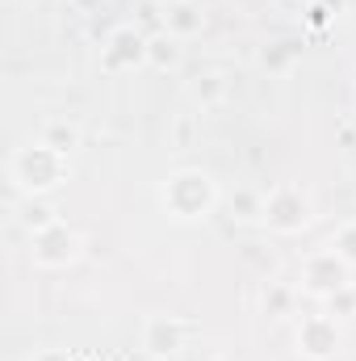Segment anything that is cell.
Wrapping results in <instances>:
<instances>
[{
	"label": "cell",
	"instance_id": "obj_2",
	"mask_svg": "<svg viewBox=\"0 0 356 361\" xmlns=\"http://www.w3.org/2000/svg\"><path fill=\"white\" fill-rule=\"evenodd\" d=\"M160 202H164V210L177 223H197V219H205L218 206V185L201 169H180V173H172V177L164 180Z\"/></svg>",
	"mask_w": 356,
	"mask_h": 361
},
{
	"label": "cell",
	"instance_id": "obj_8",
	"mask_svg": "<svg viewBox=\"0 0 356 361\" xmlns=\"http://www.w3.org/2000/svg\"><path fill=\"white\" fill-rule=\"evenodd\" d=\"M184 341V324L177 315H147L143 319V349L151 357H172Z\"/></svg>",
	"mask_w": 356,
	"mask_h": 361
},
{
	"label": "cell",
	"instance_id": "obj_3",
	"mask_svg": "<svg viewBox=\"0 0 356 361\" xmlns=\"http://www.w3.org/2000/svg\"><path fill=\"white\" fill-rule=\"evenodd\" d=\"M272 235H298L310 223V193L298 180H281L265 193V214H260Z\"/></svg>",
	"mask_w": 356,
	"mask_h": 361
},
{
	"label": "cell",
	"instance_id": "obj_7",
	"mask_svg": "<svg viewBox=\"0 0 356 361\" xmlns=\"http://www.w3.org/2000/svg\"><path fill=\"white\" fill-rule=\"evenodd\" d=\"M139 63H147V38L134 25H117L101 47V72H134Z\"/></svg>",
	"mask_w": 356,
	"mask_h": 361
},
{
	"label": "cell",
	"instance_id": "obj_19",
	"mask_svg": "<svg viewBox=\"0 0 356 361\" xmlns=\"http://www.w3.org/2000/svg\"><path fill=\"white\" fill-rule=\"evenodd\" d=\"M205 361H235L231 353H214V357H205Z\"/></svg>",
	"mask_w": 356,
	"mask_h": 361
},
{
	"label": "cell",
	"instance_id": "obj_17",
	"mask_svg": "<svg viewBox=\"0 0 356 361\" xmlns=\"http://www.w3.org/2000/svg\"><path fill=\"white\" fill-rule=\"evenodd\" d=\"M260 63H265L268 72H285V68L293 63V47H289V42H268V51L260 55Z\"/></svg>",
	"mask_w": 356,
	"mask_h": 361
},
{
	"label": "cell",
	"instance_id": "obj_5",
	"mask_svg": "<svg viewBox=\"0 0 356 361\" xmlns=\"http://www.w3.org/2000/svg\"><path fill=\"white\" fill-rule=\"evenodd\" d=\"M80 252H84V235L76 227H68L63 219L30 235V257L38 269H68L80 261Z\"/></svg>",
	"mask_w": 356,
	"mask_h": 361
},
{
	"label": "cell",
	"instance_id": "obj_10",
	"mask_svg": "<svg viewBox=\"0 0 356 361\" xmlns=\"http://www.w3.org/2000/svg\"><path fill=\"white\" fill-rule=\"evenodd\" d=\"M189 101L193 105H201V109H218L222 101H227V76H218V72H201V76H193L189 80Z\"/></svg>",
	"mask_w": 356,
	"mask_h": 361
},
{
	"label": "cell",
	"instance_id": "obj_1",
	"mask_svg": "<svg viewBox=\"0 0 356 361\" xmlns=\"http://www.w3.org/2000/svg\"><path fill=\"white\" fill-rule=\"evenodd\" d=\"M68 177H72L68 156L55 152V147H46L42 139L17 147L13 160H8V180H13L25 197H42V193H51V189H59Z\"/></svg>",
	"mask_w": 356,
	"mask_h": 361
},
{
	"label": "cell",
	"instance_id": "obj_13",
	"mask_svg": "<svg viewBox=\"0 0 356 361\" xmlns=\"http://www.w3.org/2000/svg\"><path fill=\"white\" fill-rule=\"evenodd\" d=\"M260 307H265V315H272V319L289 315V311H293V290L281 286V281H265V290H260Z\"/></svg>",
	"mask_w": 356,
	"mask_h": 361
},
{
	"label": "cell",
	"instance_id": "obj_18",
	"mask_svg": "<svg viewBox=\"0 0 356 361\" xmlns=\"http://www.w3.org/2000/svg\"><path fill=\"white\" fill-rule=\"evenodd\" d=\"M34 361H68V353H59V349H46V353H38Z\"/></svg>",
	"mask_w": 356,
	"mask_h": 361
},
{
	"label": "cell",
	"instance_id": "obj_12",
	"mask_svg": "<svg viewBox=\"0 0 356 361\" xmlns=\"http://www.w3.org/2000/svg\"><path fill=\"white\" fill-rule=\"evenodd\" d=\"M147 63H151L155 72H172L180 63V38H172V34L147 38Z\"/></svg>",
	"mask_w": 356,
	"mask_h": 361
},
{
	"label": "cell",
	"instance_id": "obj_14",
	"mask_svg": "<svg viewBox=\"0 0 356 361\" xmlns=\"http://www.w3.org/2000/svg\"><path fill=\"white\" fill-rule=\"evenodd\" d=\"M231 210H235V219H243V223H260V214H265V193H260V189H239V193L231 197Z\"/></svg>",
	"mask_w": 356,
	"mask_h": 361
},
{
	"label": "cell",
	"instance_id": "obj_15",
	"mask_svg": "<svg viewBox=\"0 0 356 361\" xmlns=\"http://www.w3.org/2000/svg\"><path fill=\"white\" fill-rule=\"evenodd\" d=\"M21 223H25L30 235H34V231L51 227V223H59V214H55V206H46L42 197H25V206H21Z\"/></svg>",
	"mask_w": 356,
	"mask_h": 361
},
{
	"label": "cell",
	"instance_id": "obj_6",
	"mask_svg": "<svg viewBox=\"0 0 356 361\" xmlns=\"http://www.w3.org/2000/svg\"><path fill=\"white\" fill-rule=\"evenodd\" d=\"M293 345L306 361H331L344 349V332H340L336 315L319 311V315H302V324L293 332Z\"/></svg>",
	"mask_w": 356,
	"mask_h": 361
},
{
	"label": "cell",
	"instance_id": "obj_20",
	"mask_svg": "<svg viewBox=\"0 0 356 361\" xmlns=\"http://www.w3.org/2000/svg\"><path fill=\"white\" fill-rule=\"evenodd\" d=\"M306 4H310V0H306Z\"/></svg>",
	"mask_w": 356,
	"mask_h": 361
},
{
	"label": "cell",
	"instance_id": "obj_11",
	"mask_svg": "<svg viewBox=\"0 0 356 361\" xmlns=\"http://www.w3.org/2000/svg\"><path fill=\"white\" fill-rule=\"evenodd\" d=\"M46 147H55V152H72V147H80V126L76 122H68V118H46L42 122V135H38Z\"/></svg>",
	"mask_w": 356,
	"mask_h": 361
},
{
	"label": "cell",
	"instance_id": "obj_16",
	"mask_svg": "<svg viewBox=\"0 0 356 361\" xmlns=\"http://www.w3.org/2000/svg\"><path fill=\"white\" fill-rule=\"evenodd\" d=\"M331 248H336V252H340V257L356 269V219H348V223H340V227H336Z\"/></svg>",
	"mask_w": 356,
	"mask_h": 361
},
{
	"label": "cell",
	"instance_id": "obj_4",
	"mask_svg": "<svg viewBox=\"0 0 356 361\" xmlns=\"http://www.w3.org/2000/svg\"><path fill=\"white\" fill-rule=\"evenodd\" d=\"M348 277H352V265L331 244L306 252L302 265H298V281H302V290L310 298H336V294H344L348 290Z\"/></svg>",
	"mask_w": 356,
	"mask_h": 361
},
{
	"label": "cell",
	"instance_id": "obj_9",
	"mask_svg": "<svg viewBox=\"0 0 356 361\" xmlns=\"http://www.w3.org/2000/svg\"><path fill=\"white\" fill-rule=\"evenodd\" d=\"M205 30V13L193 0H164V34L172 38H193Z\"/></svg>",
	"mask_w": 356,
	"mask_h": 361
}]
</instances>
